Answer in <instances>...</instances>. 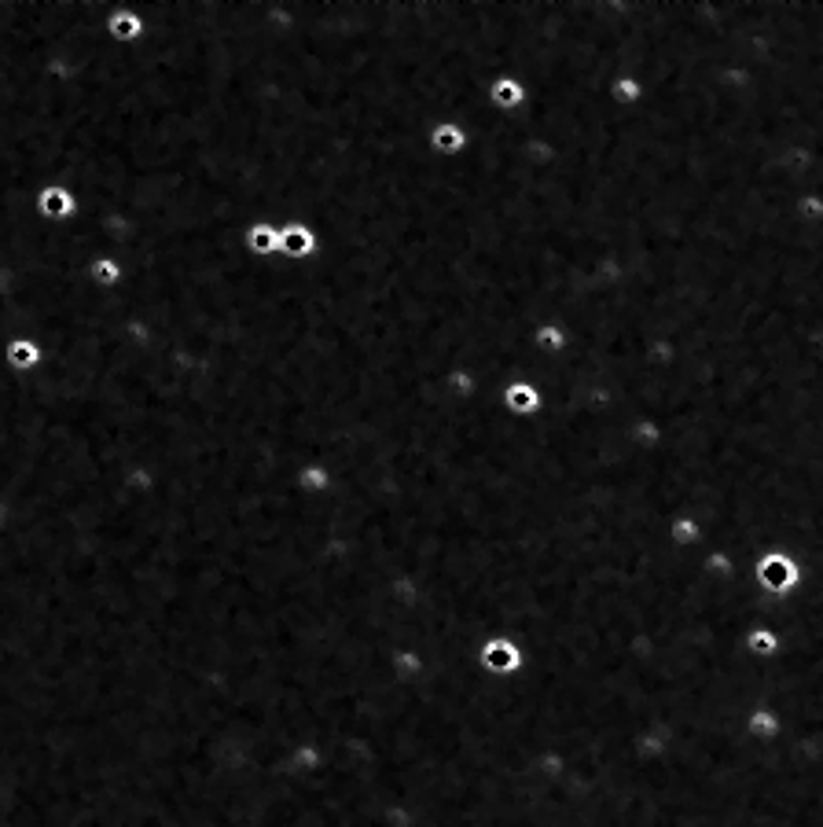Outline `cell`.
Listing matches in <instances>:
<instances>
[{
	"instance_id": "cell-1",
	"label": "cell",
	"mask_w": 823,
	"mask_h": 827,
	"mask_svg": "<svg viewBox=\"0 0 823 827\" xmlns=\"http://www.w3.org/2000/svg\"><path fill=\"white\" fill-rule=\"evenodd\" d=\"M34 210L37 217H45L52 225H67L81 214V199L70 184H45L34 199Z\"/></svg>"
},
{
	"instance_id": "cell-2",
	"label": "cell",
	"mask_w": 823,
	"mask_h": 827,
	"mask_svg": "<svg viewBox=\"0 0 823 827\" xmlns=\"http://www.w3.org/2000/svg\"><path fill=\"white\" fill-rule=\"evenodd\" d=\"M280 254L287 261H313L320 254V232L309 221L294 217L280 225Z\"/></svg>"
},
{
	"instance_id": "cell-3",
	"label": "cell",
	"mask_w": 823,
	"mask_h": 827,
	"mask_svg": "<svg viewBox=\"0 0 823 827\" xmlns=\"http://www.w3.org/2000/svg\"><path fill=\"white\" fill-rule=\"evenodd\" d=\"M280 225L283 221H276V217H261V221H254V225H247V232H243V243H247V250L254 254V258L269 261L280 254Z\"/></svg>"
},
{
	"instance_id": "cell-4",
	"label": "cell",
	"mask_w": 823,
	"mask_h": 827,
	"mask_svg": "<svg viewBox=\"0 0 823 827\" xmlns=\"http://www.w3.org/2000/svg\"><path fill=\"white\" fill-rule=\"evenodd\" d=\"M4 361H8L12 372L30 375L45 364V346H41L37 339H30V335H15V339L4 346Z\"/></svg>"
},
{
	"instance_id": "cell-5",
	"label": "cell",
	"mask_w": 823,
	"mask_h": 827,
	"mask_svg": "<svg viewBox=\"0 0 823 827\" xmlns=\"http://www.w3.org/2000/svg\"><path fill=\"white\" fill-rule=\"evenodd\" d=\"M89 280L100 291H118V287L125 284V265L114 254H96V258L89 261Z\"/></svg>"
},
{
	"instance_id": "cell-6",
	"label": "cell",
	"mask_w": 823,
	"mask_h": 827,
	"mask_svg": "<svg viewBox=\"0 0 823 827\" xmlns=\"http://www.w3.org/2000/svg\"><path fill=\"white\" fill-rule=\"evenodd\" d=\"M504 401H508L515 412H533V408H537V401H541V394H537V386L511 383L508 390H504Z\"/></svg>"
}]
</instances>
